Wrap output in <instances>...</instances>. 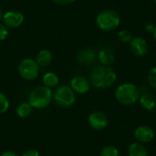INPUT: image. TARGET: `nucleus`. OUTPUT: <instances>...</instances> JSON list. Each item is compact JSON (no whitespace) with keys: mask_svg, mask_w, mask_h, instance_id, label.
Masks as SVG:
<instances>
[{"mask_svg":"<svg viewBox=\"0 0 156 156\" xmlns=\"http://www.w3.org/2000/svg\"><path fill=\"white\" fill-rule=\"evenodd\" d=\"M116 72L111 66H96L90 75V82L96 89H108L116 82Z\"/></svg>","mask_w":156,"mask_h":156,"instance_id":"1","label":"nucleus"},{"mask_svg":"<svg viewBox=\"0 0 156 156\" xmlns=\"http://www.w3.org/2000/svg\"><path fill=\"white\" fill-rule=\"evenodd\" d=\"M140 95V90L132 82H123L120 84L114 91L116 101L125 106L136 103L139 101Z\"/></svg>","mask_w":156,"mask_h":156,"instance_id":"2","label":"nucleus"},{"mask_svg":"<svg viewBox=\"0 0 156 156\" xmlns=\"http://www.w3.org/2000/svg\"><path fill=\"white\" fill-rule=\"evenodd\" d=\"M53 99L51 89L42 85L34 88L28 96V103L33 109L42 110L47 108Z\"/></svg>","mask_w":156,"mask_h":156,"instance_id":"3","label":"nucleus"},{"mask_svg":"<svg viewBox=\"0 0 156 156\" xmlns=\"http://www.w3.org/2000/svg\"><path fill=\"white\" fill-rule=\"evenodd\" d=\"M98 27L105 32L115 30L121 24L120 15L112 9H105L101 11L96 17Z\"/></svg>","mask_w":156,"mask_h":156,"instance_id":"4","label":"nucleus"},{"mask_svg":"<svg viewBox=\"0 0 156 156\" xmlns=\"http://www.w3.org/2000/svg\"><path fill=\"white\" fill-rule=\"evenodd\" d=\"M53 100L57 105L62 108H70L76 102L75 92L68 85H61L55 90Z\"/></svg>","mask_w":156,"mask_h":156,"instance_id":"5","label":"nucleus"},{"mask_svg":"<svg viewBox=\"0 0 156 156\" xmlns=\"http://www.w3.org/2000/svg\"><path fill=\"white\" fill-rule=\"evenodd\" d=\"M39 66L32 58H24L18 64V73L26 80H34L39 74Z\"/></svg>","mask_w":156,"mask_h":156,"instance_id":"6","label":"nucleus"},{"mask_svg":"<svg viewBox=\"0 0 156 156\" xmlns=\"http://www.w3.org/2000/svg\"><path fill=\"white\" fill-rule=\"evenodd\" d=\"M89 125L96 131H101L108 126L109 120L107 115L100 111L92 112L88 118Z\"/></svg>","mask_w":156,"mask_h":156,"instance_id":"7","label":"nucleus"},{"mask_svg":"<svg viewBox=\"0 0 156 156\" xmlns=\"http://www.w3.org/2000/svg\"><path fill=\"white\" fill-rule=\"evenodd\" d=\"M98 58L97 52L90 48H85L79 51L77 55V61L81 66H90L96 62Z\"/></svg>","mask_w":156,"mask_h":156,"instance_id":"8","label":"nucleus"},{"mask_svg":"<svg viewBox=\"0 0 156 156\" xmlns=\"http://www.w3.org/2000/svg\"><path fill=\"white\" fill-rule=\"evenodd\" d=\"M129 44H130L131 51L136 57H143L148 52L149 45L147 41L142 37H133L132 41Z\"/></svg>","mask_w":156,"mask_h":156,"instance_id":"9","label":"nucleus"},{"mask_svg":"<svg viewBox=\"0 0 156 156\" xmlns=\"http://www.w3.org/2000/svg\"><path fill=\"white\" fill-rule=\"evenodd\" d=\"M90 82L88 79L83 76H76L71 79L69 87L75 93L84 94L87 93L90 89Z\"/></svg>","mask_w":156,"mask_h":156,"instance_id":"10","label":"nucleus"},{"mask_svg":"<svg viewBox=\"0 0 156 156\" xmlns=\"http://www.w3.org/2000/svg\"><path fill=\"white\" fill-rule=\"evenodd\" d=\"M134 137L140 144H148L154 139V132L151 127L147 125H142L135 129Z\"/></svg>","mask_w":156,"mask_h":156,"instance_id":"11","label":"nucleus"},{"mask_svg":"<svg viewBox=\"0 0 156 156\" xmlns=\"http://www.w3.org/2000/svg\"><path fill=\"white\" fill-rule=\"evenodd\" d=\"M4 23L8 27H18L24 22V16L18 11H8L3 16Z\"/></svg>","mask_w":156,"mask_h":156,"instance_id":"12","label":"nucleus"},{"mask_svg":"<svg viewBox=\"0 0 156 156\" xmlns=\"http://www.w3.org/2000/svg\"><path fill=\"white\" fill-rule=\"evenodd\" d=\"M139 101L142 107L146 111H153L156 107V97L151 92H144L140 95Z\"/></svg>","mask_w":156,"mask_h":156,"instance_id":"13","label":"nucleus"},{"mask_svg":"<svg viewBox=\"0 0 156 156\" xmlns=\"http://www.w3.org/2000/svg\"><path fill=\"white\" fill-rule=\"evenodd\" d=\"M98 59L101 65L111 66L115 60V54L112 49H111L109 48H104L99 51Z\"/></svg>","mask_w":156,"mask_h":156,"instance_id":"14","label":"nucleus"},{"mask_svg":"<svg viewBox=\"0 0 156 156\" xmlns=\"http://www.w3.org/2000/svg\"><path fill=\"white\" fill-rule=\"evenodd\" d=\"M129 156H148V151L143 144L138 142L133 143L128 147Z\"/></svg>","mask_w":156,"mask_h":156,"instance_id":"15","label":"nucleus"},{"mask_svg":"<svg viewBox=\"0 0 156 156\" xmlns=\"http://www.w3.org/2000/svg\"><path fill=\"white\" fill-rule=\"evenodd\" d=\"M37 65L39 67H47L48 66L52 61V54L48 49H42L40 50L37 55L36 59Z\"/></svg>","mask_w":156,"mask_h":156,"instance_id":"16","label":"nucleus"},{"mask_svg":"<svg viewBox=\"0 0 156 156\" xmlns=\"http://www.w3.org/2000/svg\"><path fill=\"white\" fill-rule=\"evenodd\" d=\"M42 81L44 83V86L51 89V88L58 86L59 82V79H58V76L55 72H47L44 74L42 78Z\"/></svg>","mask_w":156,"mask_h":156,"instance_id":"17","label":"nucleus"},{"mask_svg":"<svg viewBox=\"0 0 156 156\" xmlns=\"http://www.w3.org/2000/svg\"><path fill=\"white\" fill-rule=\"evenodd\" d=\"M16 114L19 118L21 119H26L27 117H29L32 112H33V108L32 106L28 103V102H23L20 103L17 107H16Z\"/></svg>","mask_w":156,"mask_h":156,"instance_id":"18","label":"nucleus"},{"mask_svg":"<svg viewBox=\"0 0 156 156\" xmlns=\"http://www.w3.org/2000/svg\"><path fill=\"white\" fill-rule=\"evenodd\" d=\"M117 37H118V40L122 43H124V44H127V43H130L133 39V35L132 33L127 30V29H122L118 32L117 34Z\"/></svg>","mask_w":156,"mask_h":156,"instance_id":"19","label":"nucleus"},{"mask_svg":"<svg viewBox=\"0 0 156 156\" xmlns=\"http://www.w3.org/2000/svg\"><path fill=\"white\" fill-rule=\"evenodd\" d=\"M100 156H119V150L113 145H108L102 148Z\"/></svg>","mask_w":156,"mask_h":156,"instance_id":"20","label":"nucleus"},{"mask_svg":"<svg viewBox=\"0 0 156 156\" xmlns=\"http://www.w3.org/2000/svg\"><path fill=\"white\" fill-rule=\"evenodd\" d=\"M9 109V101L7 97L0 92V114L5 113Z\"/></svg>","mask_w":156,"mask_h":156,"instance_id":"21","label":"nucleus"},{"mask_svg":"<svg viewBox=\"0 0 156 156\" xmlns=\"http://www.w3.org/2000/svg\"><path fill=\"white\" fill-rule=\"evenodd\" d=\"M147 80L149 85L156 90V67L152 68L149 72H148V76H147Z\"/></svg>","mask_w":156,"mask_h":156,"instance_id":"22","label":"nucleus"},{"mask_svg":"<svg viewBox=\"0 0 156 156\" xmlns=\"http://www.w3.org/2000/svg\"><path fill=\"white\" fill-rule=\"evenodd\" d=\"M8 36V30L5 25L0 24V41L5 40Z\"/></svg>","mask_w":156,"mask_h":156,"instance_id":"23","label":"nucleus"},{"mask_svg":"<svg viewBox=\"0 0 156 156\" xmlns=\"http://www.w3.org/2000/svg\"><path fill=\"white\" fill-rule=\"evenodd\" d=\"M22 156H39V153L35 149H28L22 154Z\"/></svg>","mask_w":156,"mask_h":156,"instance_id":"24","label":"nucleus"},{"mask_svg":"<svg viewBox=\"0 0 156 156\" xmlns=\"http://www.w3.org/2000/svg\"><path fill=\"white\" fill-rule=\"evenodd\" d=\"M154 29H155V26L153 23H149L145 26V30L148 33H154Z\"/></svg>","mask_w":156,"mask_h":156,"instance_id":"25","label":"nucleus"},{"mask_svg":"<svg viewBox=\"0 0 156 156\" xmlns=\"http://www.w3.org/2000/svg\"><path fill=\"white\" fill-rule=\"evenodd\" d=\"M52 1L58 5H69V4L73 3L75 0H52Z\"/></svg>","mask_w":156,"mask_h":156,"instance_id":"26","label":"nucleus"},{"mask_svg":"<svg viewBox=\"0 0 156 156\" xmlns=\"http://www.w3.org/2000/svg\"><path fill=\"white\" fill-rule=\"evenodd\" d=\"M1 156H19L16 153H15V152H12V151H5V152H4Z\"/></svg>","mask_w":156,"mask_h":156,"instance_id":"27","label":"nucleus"},{"mask_svg":"<svg viewBox=\"0 0 156 156\" xmlns=\"http://www.w3.org/2000/svg\"><path fill=\"white\" fill-rule=\"evenodd\" d=\"M153 36H154V38L155 39V41H156V27H155V29H154V33H153Z\"/></svg>","mask_w":156,"mask_h":156,"instance_id":"28","label":"nucleus"},{"mask_svg":"<svg viewBox=\"0 0 156 156\" xmlns=\"http://www.w3.org/2000/svg\"><path fill=\"white\" fill-rule=\"evenodd\" d=\"M1 18H2V10L0 8V20H1Z\"/></svg>","mask_w":156,"mask_h":156,"instance_id":"29","label":"nucleus"},{"mask_svg":"<svg viewBox=\"0 0 156 156\" xmlns=\"http://www.w3.org/2000/svg\"><path fill=\"white\" fill-rule=\"evenodd\" d=\"M153 1H154V3L156 4V0H153Z\"/></svg>","mask_w":156,"mask_h":156,"instance_id":"30","label":"nucleus"},{"mask_svg":"<svg viewBox=\"0 0 156 156\" xmlns=\"http://www.w3.org/2000/svg\"><path fill=\"white\" fill-rule=\"evenodd\" d=\"M148 156H150V155H148Z\"/></svg>","mask_w":156,"mask_h":156,"instance_id":"31","label":"nucleus"}]
</instances>
